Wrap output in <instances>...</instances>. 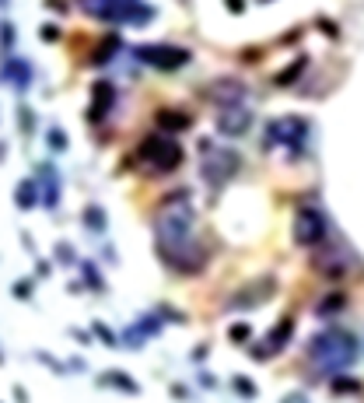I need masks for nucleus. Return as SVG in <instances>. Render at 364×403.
Masks as SVG:
<instances>
[{
    "instance_id": "1",
    "label": "nucleus",
    "mask_w": 364,
    "mask_h": 403,
    "mask_svg": "<svg viewBox=\"0 0 364 403\" xmlns=\"http://www.w3.org/2000/svg\"><path fill=\"white\" fill-rule=\"evenodd\" d=\"M358 358V337L344 326H326L308 340V365L322 375L351 368Z\"/></svg>"
},
{
    "instance_id": "2",
    "label": "nucleus",
    "mask_w": 364,
    "mask_h": 403,
    "mask_svg": "<svg viewBox=\"0 0 364 403\" xmlns=\"http://www.w3.org/2000/svg\"><path fill=\"white\" fill-rule=\"evenodd\" d=\"M137 158L154 176H169V172H176L182 165V148H179V140H172V133H151V137H144Z\"/></svg>"
},
{
    "instance_id": "3",
    "label": "nucleus",
    "mask_w": 364,
    "mask_h": 403,
    "mask_svg": "<svg viewBox=\"0 0 364 403\" xmlns=\"http://www.w3.org/2000/svg\"><path fill=\"white\" fill-rule=\"evenodd\" d=\"M186 193H176L172 203H165L154 217V231H158V242H182V239H193V210L186 207Z\"/></svg>"
},
{
    "instance_id": "4",
    "label": "nucleus",
    "mask_w": 364,
    "mask_h": 403,
    "mask_svg": "<svg viewBox=\"0 0 364 403\" xmlns=\"http://www.w3.org/2000/svg\"><path fill=\"white\" fill-rule=\"evenodd\" d=\"M85 11L102 21H126V25H144L154 18V11L140 0H85Z\"/></svg>"
},
{
    "instance_id": "5",
    "label": "nucleus",
    "mask_w": 364,
    "mask_h": 403,
    "mask_svg": "<svg viewBox=\"0 0 364 403\" xmlns=\"http://www.w3.org/2000/svg\"><path fill=\"white\" fill-rule=\"evenodd\" d=\"M158 256L179 270V274H200L207 263V249L196 239H182V242H158Z\"/></svg>"
},
{
    "instance_id": "6",
    "label": "nucleus",
    "mask_w": 364,
    "mask_h": 403,
    "mask_svg": "<svg viewBox=\"0 0 364 403\" xmlns=\"http://www.w3.org/2000/svg\"><path fill=\"white\" fill-rule=\"evenodd\" d=\"M137 60L154 71H179L189 64V49L169 46V42H147V46H137Z\"/></svg>"
},
{
    "instance_id": "7",
    "label": "nucleus",
    "mask_w": 364,
    "mask_h": 403,
    "mask_svg": "<svg viewBox=\"0 0 364 403\" xmlns=\"http://www.w3.org/2000/svg\"><path fill=\"white\" fill-rule=\"evenodd\" d=\"M326 231H329V224H326V214H322V210L301 207V210L294 214V242H298V246H305V249L322 246V242H326Z\"/></svg>"
},
{
    "instance_id": "8",
    "label": "nucleus",
    "mask_w": 364,
    "mask_h": 403,
    "mask_svg": "<svg viewBox=\"0 0 364 403\" xmlns=\"http://www.w3.org/2000/svg\"><path fill=\"white\" fill-rule=\"evenodd\" d=\"M305 133H308V123H305L301 116H277V119L267 123L263 148H267V144H270V148L284 144V148H291V151H294V148L305 140Z\"/></svg>"
},
{
    "instance_id": "9",
    "label": "nucleus",
    "mask_w": 364,
    "mask_h": 403,
    "mask_svg": "<svg viewBox=\"0 0 364 403\" xmlns=\"http://www.w3.org/2000/svg\"><path fill=\"white\" fill-rule=\"evenodd\" d=\"M203 179L207 183H214V186H221V183H228L235 172H238V155L235 151H221V148H214L210 140H203Z\"/></svg>"
},
{
    "instance_id": "10",
    "label": "nucleus",
    "mask_w": 364,
    "mask_h": 403,
    "mask_svg": "<svg viewBox=\"0 0 364 403\" xmlns=\"http://www.w3.org/2000/svg\"><path fill=\"white\" fill-rule=\"evenodd\" d=\"M249 123H253V112L238 102V105H224L221 112H217V130L224 133V137H242L245 130H249Z\"/></svg>"
},
{
    "instance_id": "11",
    "label": "nucleus",
    "mask_w": 364,
    "mask_h": 403,
    "mask_svg": "<svg viewBox=\"0 0 364 403\" xmlns=\"http://www.w3.org/2000/svg\"><path fill=\"white\" fill-rule=\"evenodd\" d=\"M207 95L217 102L221 109H224V105H238V102L245 99V85H242L238 78H217V81L207 88Z\"/></svg>"
},
{
    "instance_id": "12",
    "label": "nucleus",
    "mask_w": 364,
    "mask_h": 403,
    "mask_svg": "<svg viewBox=\"0 0 364 403\" xmlns=\"http://www.w3.org/2000/svg\"><path fill=\"white\" fill-rule=\"evenodd\" d=\"M291 330H294V315H284V319L277 323V330L270 333V340H267V344H263V347H260V351H256L253 358H260V361H263V358H273V354H277V351H280V347L287 344Z\"/></svg>"
},
{
    "instance_id": "13",
    "label": "nucleus",
    "mask_w": 364,
    "mask_h": 403,
    "mask_svg": "<svg viewBox=\"0 0 364 403\" xmlns=\"http://www.w3.org/2000/svg\"><path fill=\"white\" fill-rule=\"evenodd\" d=\"M112 102H116V88H112L109 81H98V85L91 88V119H102Z\"/></svg>"
},
{
    "instance_id": "14",
    "label": "nucleus",
    "mask_w": 364,
    "mask_h": 403,
    "mask_svg": "<svg viewBox=\"0 0 364 403\" xmlns=\"http://www.w3.org/2000/svg\"><path fill=\"white\" fill-rule=\"evenodd\" d=\"M154 123H158L165 133H179V130H186L193 119H189L186 112H179V109H158V112H154Z\"/></svg>"
},
{
    "instance_id": "15",
    "label": "nucleus",
    "mask_w": 364,
    "mask_h": 403,
    "mask_svg": "<svg viewBox=\"0 0 364 403\" xmlns=\"http://www.w3.org/2000/svg\"><path fill=\"white\" fill-rule=\"evenodd\" d=\"M4 71H7V85H14L18 92H21V88H28V81H32V67H28L25 60H14V56H7Z\"/></svg>"
},
{
    "instance_id": "16",
    "label": "nucleus",
    "mask_w": 364,
    "mask_h": 403,
    "mask_svg": "<svg viewBox=\"0 0 364 403\" xmlns=\"http://www.w3.org/2000/svg\"><path fill=\"white\" fill-rule=\"evenodd\" d=\"M270 291H273V281H270V277H260L253 288H245L242 295H235V302H231V305H242V308H245V305H256V302H260L256 295H270Z\"/></svg>"
},
{
    "instance_id": "17",
    "label": "nucleus",
    "mask_w": 364,
    "mask_h": 403,
    "mask_svg": "<svg viewBox=\"0 0 364 403\" xmlns=\"http://www.w3.org/2000/svg\"><path fill=\"white\" fill-rule=\"evenodd\" d=\"M116 49H119V39H116V35H109V39H105V42H102L98 49H95V56H91V60H95V64L102 67V64H105V60H109V56H112Z\"/></svg>"
},
{
    "instance_id": "18",
    "label": "nucleus",
    "mask_w": 364,
    "mask_h": 403,
    "mask_svg": "<svg viewBox=\"0 0 364 403\" xmlns=\"http://www.w3.org/2000/svg\"><path fill=\"white\" fill-rule=\"evenodd\" d=\"M305 64H308V60H305V56H298V60H294V64H291L284 74H277V85H291V81H294V78L305 71Z\"/></svg>"
},
{
    "instance_id": "19",
    "label": "nucleus",
    "mask_w": 364,
    "mask_h": 403,
    "mask_svg": "<svg viewBox=\"0 0 364 403\" xmlns=\"http://www.w3.org/2000/svg\"><path fill=\"white\" fill-rule=\"evenodd\" d=\"M105 379H109L112 386H119V390H126V393H137V383H133L130 375H123V372H105Z\"/></svg>"
},
{
    "instance_id": "20",
    "label": "nucleus",
    "mask_w": 364,
    "mask_h": 403,
    "mask_svg": "<svg viewBox=\"0 0 364 403\" xmlns=\"http://www.w3.org/2000/svg\"><path fill=\"white\" fill-rule=\"evenodd\" d=\"M228 337H231V340H235V344H245V340H249V337H253V330H249V326H245V323H235V326H231V330H228Z\"/></svg>"
},
{
    "instance_id": "21",
    "label": "nucleus",
    "mask_w": 364,
    "mask_h": 403,
    "mask_svg": "<svg viewBox=\"0 0 364 403\" xmlns=\"http://www.w3.org/2000/svg\"><path fill=\"white\" fill-rule=\"evenodd\" d=\"M333 390H336V393H358V390H361V383H358V379H336V383H333Z\"/></svg>"
},
{
    "instance_id": "22",
    "label": "nucleus",
    "mask_w": 364,
    "mask_h": 403,
    "mask_svg": "<svg viewBox=\"0 0 364 403\" xmlns=\"http://www.w3.org/2000/svg\"><path fill=\"white\" fill-rule=\"evenodd\" d=\"M336 308H344V295H329V302H319L315 312L322 315V312H336Z\"/></svg>"
},
{
    "instance_id": "23",
    "label": "nucleus",
    "mask_w": 364,
    "mask_h": 403,
    "mask_svg": "<svg viewBox=\"0 0 364 403\" xmlns=\"http://www.w3.org/2000/svg\"><path fill=\"white\" fill-rule=\"evenodd\" d=\"M235 390H238L242 397H256V386H253V379H245V375L235 379Z\"/></svg>"
},
{
    "instance_id": "24",
    "label": "nucleus",
    "mask_w": 364,
    "mask_h": 403,
    "mask_svg": "<svg viewBox=\"0 0 364 403\" xmlns=\"http://www.w3.org/2000/svg\"><path fill=\"white\" fill-rule=\"evenodd\" d=\"M18 203H21V207H28V203H32V183H21V193H18Z\"/></svg>"
},
{
    "instance_id": "25",
    "label": "nucleus",
    "mask_w": 364,
    "mask_h": 403,
    "mask_svg": "<svg viewBox=\"0 0 364 403\" xmlns=\"http://www.w3.org/2000/svg\"><path fill=\"white\" fill-rule=\"evenodd\" d=\"M224 4H228L231 14H242V11H245V0H224Z\"/></svg>"
},
{
    "instance_id": "26",
    "label": "nucleus",
    "mask_w": 364,
    "mask_h": 403,
    "mask_svg": "<svg viewBox=\"0 0 364 403\" xmlns=\"http://www.w3.org/2000/svg\"><path fill=\"white\" fill-rule=\"evenodd\" d=\"M49 144H53V148H63V137H60V133L53 130V133H49Z\"/></svg>"
}]
</instances>
